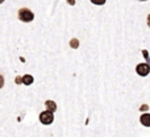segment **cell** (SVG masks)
Here are the masks:
<instances>
[{"instance_id":"obj_1","label":"cell","mask_w":150,"mask_h":137,"mask_svg":"<svg viewBox=\"0 0 150 137\" xmlns=\"http://www.w3.org/2000/svg\"><path fill=\"white\" fill-rule=\"evenodd\" d=\"M18 18H20L21 21H24V23H30L34 18V15L28 8H21V9L18 11Z\"/></svg>"},{"instance_id":"obj_2","label":"cell","mask_w":150,"mask_h":137,"mask_svg":"<svg viewBox=\"0 0 150 137\" xmlns=\"http://www.w3.org/2000/svg\"><path fill=\"white\" fill-rule=\"evenodd\" d=\"M40 121H41L42 124H45V125L52 124V123L54 121V116H53V112H50V111H44V112H41V115H40Z\"/></svg>"},{"instance_id":"obj_3","label":"cell","mask_w":150,"mask_h":137,"mask_svg":"<svg viewBox=\"0 0 150 137\" xmlns=\"http://www.w3.org/2000/svg\"><path fill=\"white\" fill-rule=\"evenodd\" d=\"M136 71H137V74L141 75V77H146L150 72V65H148V63H140V65H137V67H136Z\"/></svg>"},{"instance_id":"obj_4","label":"cell","mask_w":150,"mask_h":137,"mask_svg":"<svg viewBox=\"0 0 150 137\" xmlns=\"http://www.w3.org/2000/svg\"><path fill=\"white\" fill-rule=\"evenodd\" d=\"M140 121H141V124L145 125V127H150V114H144V115H141Z\"/></svg>"},{"instance_id":"obj_5","label":"cell","mask_w":150,"mask_h":137,"mask_svg":"<svg viewBox=\"0 0 150 137\" xmlns=\"http://www.w3.org/2000/svg\"><path fill=\"white\" fill-rule=\"evenodd\" d=\"M45 106H46L47 111H50V112L57 111V104H55V102H53V100H46L45 102Z\"/></svg>"},{"instance_id":"obj_6","label":"cell","mask_w":150,"mask_h":137,"mask_svg":"<svg viewBox=\"0 0 150 137\" xmlns=\"http://www.w3.org/2000/svg\"><path fill=\"white\" fill-rule=\"evenodd\" d=\"M21 80H23V83L24 84H26V86H29V84H32L33 83V77L32 75H29V74H26V75H24L23 78H21Z\"/></svg>"},{"instance_id":"obj_7","label":"cell","mask_w":150,"mask_h":137,"mask_svg":"<svg viewBox=\"0 0 150 137\" xmlns=\"http://www.w3.org/2000/svg\"><path fill=\"white\" fill-rule=\"evenodd\" d=\"M70 46L73 48V49H76V48H79V40L73 38V40L70 41Z\"/></svg>"},{"instance_id":"obj_8","label":"cell","mask_w":150,"mask_h":137,"mask_svg":"<svg viewBox=\"0 0 150 137\" xmlns=\"http://www.w3.org/2000/svg\"><path fill=\"white\" fill-rule=\"evenodd\" d=\"M91 1H92L93 4H96V5H103L104 3H105V0H91Z\"/></svg>"},{"instance_id":"obj_9","label":"cell","mask_w":150,"mask_h":137,"mask_svg":"<svg viewBox=\"0 0 150 137\" xmlns=\"http://www.w3.org/2000/svg\"><path fill=\"white\" fill-rule=\"evenodd\" d=\"M4 86V77L3 75H0V88Z\"/></svg>"},{"instance_id":"obj_10","label":"cell","mask_w":150,"mask_h":137,"mask_svg":"<svg viewBox=\"0 0 150 137\" xmlns=\"http://www.w3.org/2000/svg\"><path fill=\"white\" fill-rule=\"evenodd\" d=\"M16 83H17V84H20V83H23V80H21V78H20V77H17V78H16Z\"/></svg>"},{"instance_id":"obj_11","label":"cell","mask_w":150,"mask_h":137,"mask_svg":"<svg viewBox=\"0 0 150 137\" xmlns=\"http://www.w3.org/2000/svg\"><path fill=\"white\" fill-rule=\"evenodd\" d=\"M148 25L150 26V13H149V16H148Z\"/></svg>"},{"instance_id":"obj_12","label":"cell","mask_w":150,"mask_h":137,"mask_svg":"<svg viewBox=\"0 0 150 137\" xmlns=\"http://www.w3.org/2000/svg\"><path fill=\"white\" fill-rule=\"evenodd\" d=\"M69 3H70V4H74V0H67Z\"/></svg>"},{"instance_id":"obj_13","label":"cell","mask_w":150,"mask_h":137,"mask_svg":"<svg viewBox=\"0 0 150 137\" xmlns=\"http://www.w3.org/2000/svg\"><path fill=\"white\" fill-rule=\"evenodd\" d=\"M3 1H4V0H0V3H3Z\"/></svg>"},{"instance_id":"obj_14","label":"cell","mask_w":150,"mask_h":137,"mask_svg":"<svg viewBox=\"0 0 150 137\" xmlns=\"http://www.w3.org/2000/svg\"><path fill=\"white\" fill-rule=\"evenodd\" d=\"M141 1H146V0H141Z\"/></svg>"}]
</instances>
